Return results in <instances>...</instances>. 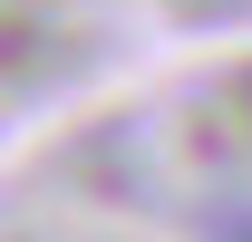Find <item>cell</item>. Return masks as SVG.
<instances>
[{"instance_id":"obj_1","label":"cell","mask_w":252,"mask_h":242,"mask_svg":"<svg viewBox=\"0 0 252 242\" xmlns=\"http://www.w3.org/2000/svg\"><path fill=\"white\" fill-rule=\"evenodd\" d=\"M194 242H252V194H214L194 213Z\"/></svg>"},{"instance_id":"obj_2","label":"cell","mask_w":252,"mask_h":242,"mask_svg":"<svg viewBox=\"0 0 252 242\" xmlns=\"http://www.w3.org/2000/svg\"><path fill=\"white\" fill-rule=\"evenodd\" d=\"M233 107H243V117H252V68H243V78H233Z\"/></svg>"}]
</instances>
